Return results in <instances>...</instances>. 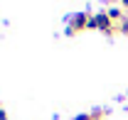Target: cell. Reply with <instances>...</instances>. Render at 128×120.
Listing matches in <instances>:
<instances>
[{"instance_id":"cell-2","label":"cell","mask_w":128,"mask_h":120,"mask_svg":"<svg viewBox=\"0 0 128 120\" xmlns=\"http://www.w3.org/2000/svg\"><path fill=\"white\" fill-rule=\"evenodd\" d=\"M89 30H98V32H106V34H113L116 32V22L108 17V12H94L91 20H89Z\"/></svg>"},{"instance_id":"cell-5","label":"cell","mask_w":128,"mask_h":120,"mask_svg":"<svg viewBox=\"0 0 128 120\" xmlns=\"http://www.w3.org/2000/svg\"><path fill=\"white\" fill-rule=\"evenodd\" d=\"M0 120H8V115H5V110H2V113H0Z\"/></svg>"},{"instance_id":"cell-4","label":"cell","mask_w":128,"mask_h":120,"mask_svg":"<svg viewBox=\"0 0 128 120\" xmlns=\"http://www.w3.org/2000/svg\"><path fill=\"white\" fill-rule=\"evenodd\" d=\"M74 120H94L91 113H79V115H74Z\"/></svg>"},{"instance_id":"cell-6","label":"cell","mask_w":128,"mask_h":120,"mask_svg":"<svg viewBox=\"0 0 128 120\" xmlns=\"http://www.w3.org/2000/svg\"><path fill=\"white\" fill-rule=\"evenodd\" d=\"M0 113H2V103H0Z\"/></svg>"},{"instance_id":"cell-1","label":"cell","mask_w":128,"mask_h":120,"mask_svg":"<svg viewBox=\"0 0 128 120\" xmlns=\"http://www.w3.org/2000/svg\"><path fill=\"white\" fill-rule=\"evenodd\" d=\"M89 20H91L89 12H74V15H69L66 17V34L74 37V34H79V32L89 30Z\"/></svg>"},{"instance_id":"cell-3","label":"cell","mask_w":128,"mask_h":120,"mask_svg":"<svg viewBox=\"0 0 128 120\" xmlns=\"http://www.w3.org/2000/svg\"><path fill=\"white\" fill-rule=\"evenodd\" d=\"M116 32H123V34H128V15L121 20V22H116Z\"/></svg>"}]
</instances>
